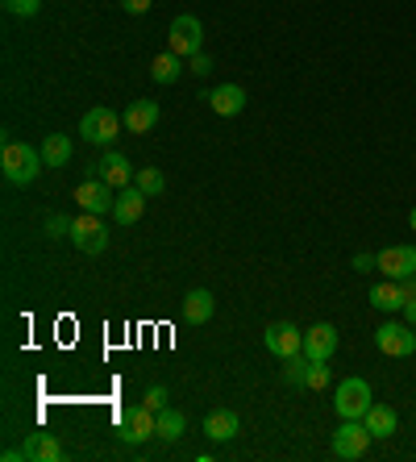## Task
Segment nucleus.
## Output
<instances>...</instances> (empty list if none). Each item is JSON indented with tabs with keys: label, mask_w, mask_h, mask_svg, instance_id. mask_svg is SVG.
<instances>
[{
	"label": "nucleus",
	"mask_w": 416,
	"mask_h": 462,
	"mask_svg": "<svg viewBox=\"0 0 416 462\" xmlns=\"http://www.w3.org/2000/svg\"><path fill=\"white\" fill-rule=\"evenodd\" d=\"M408 226H412V234H416V208H412V213H408Z\"/></svg>",
	"instance_id": "obj_36"
},
{
	"label": "nucleus",
	"mask_w": 416,
	"mask_h": 462,
	"mask_svg": "<svg viewBox=\"0 0 416 462\" xmlns=\"http://www.w3.org/2000/svg\"><path fill=\"white\" fill-rule=\"evenodd\" d=\"M371 430H366L363 420H346L342 430L333 433V454H337V458L342 462H358L363 458L366 450H371Z\"/></svg>",
	"instance_id": "obj_8"
},
{
	"label": "nucleus",
	"mask_w": 416,
	"mask_h": 462,
	"mask_svg": "<svg viewBox=\"0 0 416 462\" xmlns=\"http://www.w3.org/2000/svg\"><path fill=\"white\" fill-rule=\"evenodd\" d=\"M416 325L408 321H384L379 329H374V346L384 350L387 358H412L416 355Z\"/></svg>",
	"instance_id": "obj_4"
},
{
	"label": "nucleus",
	"mask_w": 416,
	"mask_h": 462,
	"mask_svg": "<svg viewBox=\"0 0 416 462\" xmlns=\"http://www.w3.org/2000/svg\"><path fill=\"white\" fill-rule=\"evenodd\" d=\"M200 46H204V25L192 13H180L171 30H167V51H175L180 59H192V54H200Z\"/></svg>",
	"instance_id": "obj_5"
},
{
	"label": "nucleus",
	"mask_w": 416,
	"mask_h": 462,
	"mask_svg": "<svg viewBox=\"0 0 416 462\" xmlns=\"http://www.w3.org/2000/svg\"><path fill=\"white\" fill-rule=\"evenodd\" d=\"M213 309H217V300H213V291L208 288H192L188 296H183V321L188 325L213 321Z\"/></svg>",
	"instance_id": "obj_18"
},
{
	"label": "nucleus",
	"mask_w": 416,
	"mask_h": 462,
	"mask_svg": "<svg viewBox=\"0 0 416 462\" xmlns=\"http://www.w3.org/2000/svg\"><path fill=\"white\" fill-rule=\"evenodd\" d=\"M329 363H312L309 366V392H320V387H329Z\"/></svg>",
	"instance_id": "obj_28"
},
{
	"label": "nucleus",
	"mask_w": 416,
	"mask_h": 462,
	"mask_svg": "<svg viewBox=\"0 0 416 462\" xmlns=\"http://www.w3.org/2000/svg\"><path fill=\"white\" fill-rule=\"evenodd\" d=\"M146 200H150V196L142 192L138 183H129V188H117L113 221H117V226H134V221H142V213H146Z\"/></svg>",
	"instance_id": "obj_14"
},
{
	"label": "nucleus",
	"mask_w": 416,
	"mask_h": 462,
	"mask_svg": "<svg viewBox=\"0 0 416 462\" xmlns=\"http://www.w3.org/2000/svg\"><path fill=\"white\" fill-rule=\"evenodd\" d=\"M400 312H404L408 325H416V300H404V309H400Z\"/></svg>",
	"instance_id": "obj_35"
},
{
	"label": "nucleus",
	"mask_w": 416,
	"mask_h": 462,
	"mask_svg": "<svg viewBox=\"0 0 416 462\" xmlns=\"http://www.w3.org/2000/svg\"><path fill=\"white\" fill-rule=\"evenodd\" d=\"M154 125H159V100H134V105H125L129 134H150Z\"/></svg>",
	"instance_id": "obj_19"
},
{
	"label": "nucleus",
	"mask_w": 416,
	"mask_h": 462,
	"mask_svg": "<svg viewBox=\"0 0 416 462\" xmlns=\"http://www.w3.org/2000/svg\"><path fill=\"white\" fill-rule=\"evenodd\" d=\"M363 425L371 430V438H374V441H384V438H392V433H395L400 417H395V412L387 409V404H371V409H366V417H363Z\"/></svg>",
	"instance_id": "obj_21"
},
{
	"label": "nucleus",
	"mask_w": 416,
	"mask_h": 462,
	"mask_svg": "<svg viewBox=\"0 0 416 462\" xmlns=\"http://www.w3.org/2000/svg\"><path fill=\"white\" fill-rule=\"evenodd\" d=\"M42 159H46V167H67L71 162V138L67 134H46Z\"/></svg>",
	"instance_id": "obj_22"
},
{
	"label": "nucleus",
	"mask_w": 416,
	"mask_h": 462,
	"mask_svg": "<svg viewBox=\"0 0 416 462\" xmlns=\"http://www.w3.org/2000/svg\"><path fill=\"white\" fill-rule=\"evenodd\" d=\"M358 275H371V271H379V254H354V263H350Z\"/></svg>",
	"instance_id": "obj_31"
},
{
	"label": "nucleus",
	"mask_w": 416,
	"mask_h": 462,
	"mask_svg": "<svg viewBox=\"0 0 416 462\" xmlns=\"http://www.w3.org/2000/svg\"><path fill=\"white\" fill-rule=\"evenodd\" d=\"M379 271H384L387 280H408V275H416V246L379 250Z\"/></svg>",
	"instance_id": "obj_13"
},
{
	"label": "nucleus",
	"mask_w": 416,
	"mask_h": 462,
	"mask_svg": "<svg viewBox=\"0 0 416 462\" xmlns=\"http://www.w3.org/2000/svg\"><path fill=\"white\" fill-rule=\"evenodd\" d=\"M150 76L159 79V84H175V79L183 76V59L175 51H162L154 63H150Z\"/></svg>",
	"instance_id": "obj_23"
},
{
	"label": "nucleus",
	"mask_w": 416,
	"mask_h": 462,
	"mask_svg": "<svg viewBox=\"0 0 416 462\" xmlns=\"http://www.w3.org/2000/svg\"><path fill=\"white\" fill-rule=\"evenodd\" d=\"M71 242H75V250H84V254H105V246H108L105 217L100 213H79L71 221Z\"/></svg>",
	"instance_id": "obj_6"
},
{
	"label": "nucleus",
	"mask_w": 416,
	"mask_h": 462,
	"mask_svg": "<svg viewBox=\"0 0 416 462\" xmlns=\"http://www.w3.org/2000/svg\"><path fill=\"white\" fill-rule=\"evenodd\" d=\"M59 462L63 458V441L54 438V433H30L25 438V446H17V450H5V462Z\"/></svg>",
	"instance_id": "obj_9"
},
{
	"label": "nucleus",
	"mask_w": 416,
	"mask_h": 462,
	"mask_svg": "<svg viewBox=\"0 0 416 462\" xmlns=\"http://www.w3.org/2000/svg\"><path fill=\"white\" fill-rule=\"evenodd\" d=\"M134 183H138V188H142L146 196H162V192H167V175H162L159 167H138Z\"/></svg>",
	"instance_id": "obj_25"
},
{
	"label": "nucleus",
	"mask_w": 416,
	"mask_h": 462,
	"mask_svg": "<svg viewBox=\"0 0 416 462\" xmlns=\"http://www.w3.org/2000/svg\"><path fill=\"white\" fill-rule=\"evenodd\" d=\"M400 288H404V300H416V275H408V280H400Z\"/></svg>",
	"instance_id": "obj_34"
},
{
	"label": "nucleus",
	"mask_w": 416,
	"mask_h": 462,
	"mask_svg": "<svg viewBox=\"0 0 416 462\" xmlns=\"http://www.w3.org/2000/svg\"><path fill=\"white\" fill-rule=\"evenodd\" d=\"M188 63H192V71L196 76H208V71H213V59H208V54H192V59H188Z\"/></svg>",
	"instance_id": "obj_32"
},
{
	"label": "nucleus",
	"mask_w": 416,
	"mask_h": 462,
	"mask_svg": "<svg viewBox=\"0 0 416 462\" xmlns=\"http://www.w3.org/2000/svg\"><path fill=\"white\" fill-rule=\"evenodd\" d=\"M371 404H374V400H371V383H366V379H358V375L342 379V383H337V392H333V409H337V417H342V420H363Z\"/></svg>",
	"instance_id": "obj_2"
},
{
	"label": "nucleus",
	"mask_w": 416,
	"mask_h": 462,
	"mask_svg": "<svg viewBox=\"0 0 416 462\" xmlns=\"http://www.w3.org/2000/svg\"><path fill=\"white\" fill-rule=\"evenodd\" d=\"M304 355H309L312 363H329V358L337 355V329H333L329 321L304 329Z\"/></svg>",
	"instance_id": "obj_12"
},
{
	"label": "nucleus",
	"mask_w": 416,
	"mask_h": 462,
	"mask_svg": "<svg viewBox=\"0 0 416 462\" xmlns=\"http://www.w3.org/2000/svg\"><path fill=\"white\" fill-rule=\"evenodd\" d=\"M0 5L13 17H38V9H42V0H0Z\"/></svg>",
	"instance_id": "obj_27"
},
{
	"label": "nucleus",
	"mask_w": 416,
	"mask_h": 462,
	"mask_svg": "<svg viewBox=\"0 0 416 462\" xmlns=\"http://www.w3.org/2000/svg\"><path fill=\"white\" fill-rule=\"evenodd\" d=\"M46 159L38 146H30V142H5V151H0V171H5V180L13 183V188H25V183H33L38 175H42Z\"/></svg>",
	"instance_id": "obj_1"
},
{
	"label": "nucleus",
	"mask_w": 416,
	"mask_h": 462,
	"mask_svg": "<svg viewBox=\"0 0 416 462\" xmlns=\"http://www.w3.org/2000/svg\"><path fill=\"white\" fill-rule=\"evenodd\" d=\"M142 404H146V409H154V412H162V409H167V387H150V392H146V396H142Z\"/></svg>",
	"instance_id": "obj_30"
},
{
	"label": "nucleus",
	"mask_w": 416,
	"mask_h": 462,
	"mask_svg": "<svg viewBox=\"0 0 416 462\" xmlns=\"http://www.w3.org/2000/svg\"><path fill=\"white\" fill-rule=\"evenodd\" d=\"M309 366H312L309 355H291L288 366H283V379H288L291 387H309Z\"/></svg>",
	"instance_id": "obj_26"
},
{
	"label": "nucleus",
	"mask_w": 416,
	"mask_h": 462,
	"mask_svg": "<svg viewBox=\"0 0 416 462\" xmlns=\"http://www.w3.org/2000/svg\"><path fill=\"white\" fill-rule=\"evenodd\" d=\"M46 234H51V237H71V217L51 213V217H46Z\"/></svg>",
	"instance_id": "obj_29"
},
{
	"label": "nucleus",
	"mask_w": 416,
	"mask_h": 462,
	"mask_svg": "<svg viewBox=\"0 0 416 462\" xmlns=\"http://www.w3.org/2000/svg\"><path fill=\"white\" fill-rule=\"evenodd\" d=\"M183 430H188V420H183L180 409H162L159 412V438L162 441H180Z\"/></svg>",
	"instance_id": "obj_24"
},
{
	"label": "nucleus",
	"mask_w": 416,
	"mask_h": 462,
	"mask_svg": "<svg viewBox=\"0 0 416 462\" xmlns=\"http://www.w3.org/2000/svg\"><path fill=\"white\" fill-rule=\"evenodd\" d=\"M150 5H154V0H121V9H125L129 17H142V13H146Z\"/></svg>",
	"instance_id": "obj_33"
},
{
	"label": "nucleus",
	"mask_w": 416,
	"mask_h": 462,
	"mask_svg": "<svg viewBox=\"0 0 416 462\" xmlns=\"http://www.w3.org/2000/svg\"><path fill=\"white\" fill-rule=\"evenodd\" d=\"M204 100L213 105L217 117H237V113L245 108V88L242 84H221V88H213Z\"/></svg>",
	"instance_id": "obj_16"
},
{
	"label": "nucleus",
	"mask_w": 416,
	"mask_h": 462,
	"mask_svg": "<svg viewBox=\"0 0 416 462\" xmlns=\"http://www.w3.org/2000/svg\"><path fill=\"white\" fill-rule=\"evenodd\" d=\"M263 346H267L275 358H283V363H288L291 355H304V329H296L291 321H275V325H267Z\"/></svg>",
	"instance_id": "obj_10"
},
{
	"label": "nucleus",
	"mask_w": 416,
	"mask_h": 462,
	"mask_svg": "<svg viewBox=\"0 0 416 462\" xmlns=\"http://www.w3.org/2000/svg\"><path fill=\"white\" fill-rule=\"evenodd\" d=\"M237 430H242V420H237L234 409H213L204 417V438L208 441H234Z\"/></svg>",
	"instance_id": "obj_17"
},
{
	"label": "nucleus",
	"mask_w": 416,
	"mask_h": 462,
	"mask_svg": "<svg viewBox=\"0 0 416 462\" xmlns=\"http://www.w3.org/2000/svg\"><path fill=\"white\" fill-rule=\"evenodd\" d=\"M366 300H371L379 312H400L404 309V288H400V280H384V283H374Z\"/></svg>",
	"instance_id": "obj_20"
},
{
	"label": "nucleus",
	"mask_w": 416,
	"mask_h": 462,
	"mask_svg": "<svg viewBox=\"0 0 416 462\" xmlns=\"http://www.w3.org/2000/svg\"><path fill=\"white\" fill-rule=\"evenodd\" d=\"M79 134L92 146H113V138L121 134V117L113 108H88L84 117H79Z\"/></svg>",
	"instance_id": "obj_7"
},
{
	"label": "nucleus",
	"mask_w": 416,
	"mask_h": 462,
	"mask_svg": "<svg viewBox=\"0 0 416 462\" xmlns=\"http://www.w3.org/2000/svg\"><path fill=\"white\" fill-rule=\"evenodd\" d=\"M97 175L108 183V188H129V183H134V175H138V167H134L125 154L105 151V159L97 162Z\"/></svg>",
	"instance_id": "obj_15"
},
{
	"label": "nucleus",
	"mask_w": 416,
	"mask_h": 462,
	"mask_svg": "<svg viewBox=\"0 0 416 462\" xmlns=\"http://www.w3.org/2000/svg\"><path fill=\"white\" fill-rule=\"evenodd\" d=\"M75 205L84 208V213H113V205H117V196H113V188H108L100 175H92V180H84L79 188H75Z\"/></svg>",
	"instance_id": "obj_11"
},
{
	"label": "nucleus",
	"mask_w": 416,
	"mask_h": 462,
	"mask_svg": "<svg viewBox=\"0 0 416 462\" xmlns=\"http://www.w3.org/2000/svg\"><path fill=\"white\" fill-rule=\"evenodd\" d=\"M117 438L125 441V446H142V441L159 438V412L146 409V404H134V409H125L117 417Z\"/></svg>",
	"instance_id": "obj_3"
}]
</instances>
